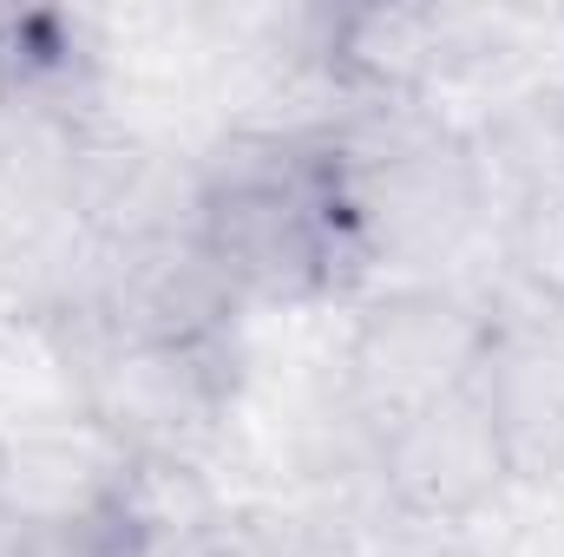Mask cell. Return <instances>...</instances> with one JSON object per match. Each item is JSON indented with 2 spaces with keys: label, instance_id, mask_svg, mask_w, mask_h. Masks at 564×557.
Listing matches in <instances>:
<instances>
[{
  "label": "cell",
  "instance_id": "obj_1",
  "mask_svg": "<svg viewBox=\"0 0 564 557\" xmlns=\"http://www.w3.org/2000/svg\"><path fill=\"white\" fill-rule=\"evenodd\" d=\"M197 243L243 302H315L375 276L322 132H230L197 157Z\"/></svg>",
  "mask_w": 564,
  "mask_h": 557
},
{
  "label": "cell",
  "instance_id": "obj_2",
  "mask_svg": "<svg viewBox=\"0 0 564 557\" xmlns=\"http://www.w3.org/2000/svg\"><path fill=\"white\" fill-rule=\"evenodd\" d=\"M341 164L355 223L381 263H440L479 223L486 171L479 151L459 139L421 99H368L355 119L322 125Z\"/></svg>",
  "mask_w": 564,
  "mask_h": 557
},
{
  "label": "cell",
  "instance_id": "obj_3",
  "mask_svg": "<svg viewBox=\"0 0 564 557\" xmlns=\"http://www.w3.org/2000/svg\"><path fill=\"white\" fill-rule=\"evenodd\" d=\"M237 401L230 335L217 341H99L79 361V414L119 452L197 459L224 439Z\"/></svg>",
  "mask_w": 564,
  "mask_h": 557
},
{
  "label": "cell",
  "instance_id": "obj_4",
  "mask_svg": "<svg viewBox=\"0 0 564 557\" xmlns=\"http://www.w3.org/2000/svg\"><path fill=\"white\" fill-rule=\"evenodd\" d=\"M492 328L499 321L479 302H466L440 282H408V288L375 295L348 335V354H341L348 414L381 439L421 407L459 394L479 374Z\"/></svg>",
  "mask_w": 564,
  "mask_h": 557
},
{
  "label": "cell",
  "instance_id": "obj_5",
  "mask_svg": "<svg viewBox=\"0 0 564 557\" xmlns=\"http://www.w3.org/2000/svg\"><path fill=\"white\" fill-rule=\"evenodd\" d=\"M375 472H381L388 512H401L408 525L479 518L512 485V466H506L499 426L486 414L479 374L459 394H446V401L421 407L414 419H401L394 433H381L375 439Z\"/></svg>",
  "mask_w": 564,
  "mask_h": 557
},
{
  "label": "cell",
  "instance_id": "obj_6",
  "mask_svg": "<svg viewBox=\"0 0 564 557\" xmlns=\"http://www.w3.org/2000/svg\"><path fill=\"white\" fill-rule=\"evenodd\" d=\"M243 295L210 263L197 237H164L132 250H99L79 315L99 341H217L230 335Z\"/></svg>",
  "mask_w": 564,
  "mask_h": 557
},
{
  "label": "cell",
  "instance_id": "obj_7",
  "mask_svg": "<svg viewBox=\"0 0 564 557\" xmlns=\"http://www.w3.org/2000/svg\"><path fill=\"white\" fill-rule=\"evenodd\" d=\"M66 217L93 237V250H132L164 237H197V164L106 125H86L73 144Z\"/></svg>",
  "mask_w": 564,
  "mask_h": 557
},
{
  "label": "cell",
  "instance_id": "obj_8",
  "mask_svg": "<svg viewBox=\"0 0 564 557\" xmlns=\"http://www.w3.org/2000/svg\"><path fill=\"white\" fill-rule=\"evenodd\" d=\"M322 59L368 99H426L433 79L492 59L499 20L459 7H361L322 20Z\"/></svg>",
  "mask_w": 564,
  "mask_h": 557
},
{
  "label": "cell",
  "instance_id": "obj_9",
  "mask_svg": "<svg viewBox=\"0 0 564 557\" xmlns=\"http://www.w3.org/2000/svg\"><path fill=\"white\" fill-rule=\"evenodd\" d=\"M126 452L79 414L73 426H33L0 439V518L46 532V525H79L106 505Z\"/></svg>",
  "mask_w": 564,
  "mask_h": 557
},
{
  "label": "cell",
  "instance_id": "obj_10",
  "mask_svg": "<svg viewBox=\"0 0 564 557\" xmlns=\"http://www.w3.org/2000/svg\"><path fill=\"white\" fill-rule=\"evenodd\" d=\"M479 394L499 426L506 466L525 485L564 479V348L532 328H492V348L479 361Z\"/></svg>",
  "mask_w": 564,
  "mask_h": 557
},
{
  "label": "cell",
  "instance_id": "obj_11",
  "mask_svg": "<svg viewBox=\"0 0 564 557\" xmlns=\"http://www.w3.org/2000/svg\"><path fill=\"white\" fill-rule=\"evenodd\" d=\"M106 525L126 538V551H177L204 545L224 532V492L197 459H158V452H126L112 492H106Z\"/></svg>",
  "mask_w": 564,
  "mask_h": 557
},
{
  "label": "cell",
  "instance_id": "obj_12",
  "mask_svg": "<svg viewBox=\"0 0 564 557\" xmlns=\"http://www.w3.org/2000/svg\"><path fill=\"white\" fill-rule=\"evenodd\" d=\"M499 256H506L512 282H525L539 302L564 308V157L512 184L506 223H499Z\"/></svg>",
  "mask_w": 564,
  "mask_h": 557
},
{
  "label": "cell",
  "instance_id": "obj_13",
  "mask_svg": "<svg viewBox=\"0 0 564 557\" xmlns=\"http://www.w3.org/2000/svg\"><path fill=\"white\" fill-rule=\"evenodd\" d=\"M210 557H341V545L295 518H224Z\"/></svg>",
  "mask_w": 564,
  "mask_h": 557
}]
</instances>
